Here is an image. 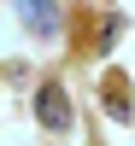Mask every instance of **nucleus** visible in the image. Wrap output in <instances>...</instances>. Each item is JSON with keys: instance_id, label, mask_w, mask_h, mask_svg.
<instances>
[{"instance_id": "obj_1", "label": "nucleus", "mask_w": 135, "mask_h": 146, "mask_svg": "<svg viewBox=\"0 0 135 146\" xmlns=\"http://www.w3.org/2000/svg\"><path fill=\"white\" fill-rule=\"evenodd\" d=\"M35 117H41L47 135H65L71 129V100H65L59 82H41V88H35Z\"/></svg>"}, {"instance_id": "obj_2", "label": "nucleus", "mask_w": 135, "mask_h": 146, "mask_svg": "<svg viewBox=\"0 0 135 146\" xmlns=\"http://www.w3.org/2000/svg\"><path fill=\"white\" fill-rule=\"evenodd\" d=\"M18 18H24L30 35H47V41L59 35V6L53 0H18Z\"/></svg>"}, {"instance_id": "obj_3", "label": "nucleus", "mask_w": 135, "mask_h": 146, "mask_svg": "<svg viewBox=\"0 0 135 146\" xmlns=\"http://www.w3.org/2000/svg\"><path fill=\"white\" fill-rule=\"evenodd\" d=\"M106 105H112V117H118V123H129V94H124V82H106Z\"/></svg>"}]
</instances>
